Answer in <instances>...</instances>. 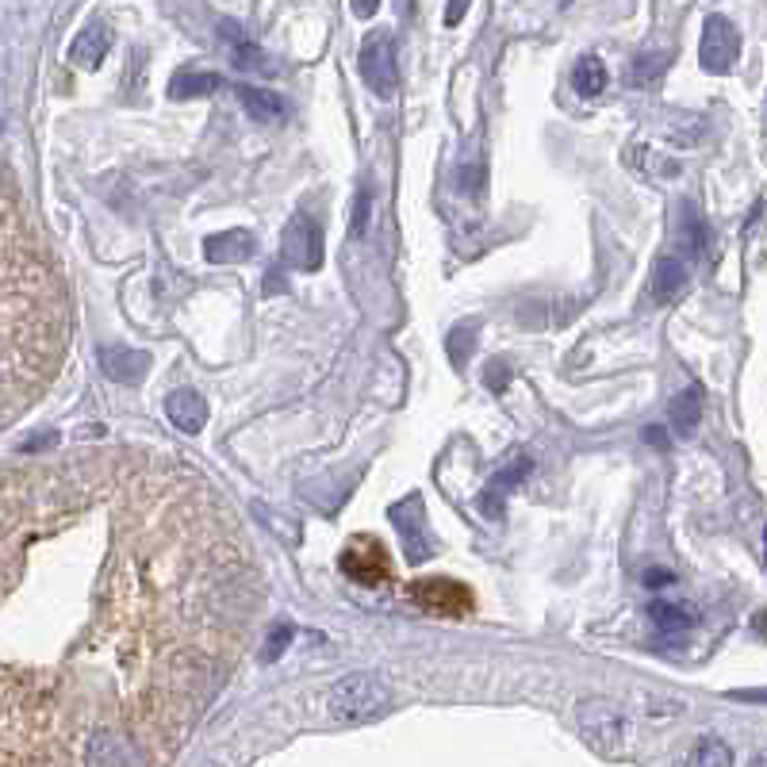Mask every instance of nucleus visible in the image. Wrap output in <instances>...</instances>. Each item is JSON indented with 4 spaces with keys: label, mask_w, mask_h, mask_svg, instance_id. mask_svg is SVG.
<instances>
[{
    "label": "nucleus",
    "mask_w": 767,
    "mask_h": 767,
    "mask_svg": "<svg viewBox=\"0 0 767 767\" xmlns=\"http://www.w3.org/2000/svg\"><path fill=\"white\" fill-rule=\"evenodd\" d=\"M66 346V296L43 242L0 173V426L54 381Z\"/></svg>",
    "instance_id": "1"
},
{
    "label": "nucleus",
    "mask_w": 767,
    "mask_h": 767,
    "mask_svg": "<svg viewBox=\"0 0 767 767\" xmlns=\"http://www.w3.org/2000/svg\"><path fill=\"white\" fill-rule=\"evenodd\" d=\"M392 707V691L376 676H346L327 691V714L342 725L373 722Z\"/></svg>",
    "instance_id": "2"
},
{
    "label": "nucleus",
    "mask_w": 767,
    "mask_h": 767,
    "mask_svg": "<svg viewBox=\"0 0 767 767\" xmlns=\"http://www.w3.org/2000/svg\"><path fill=\"white\" fill-rule=\"evenodd\" d=\"M410 599H415L426 614H438V618H469L472 610H476V595H472L461 579H445V576L415 579V584H410Z\"/></svg>",
    "instance_id": "3"
},
{
    "label": "nucleus",
    "mask_w": 767,
    "mask_h": 767,
    "mask_svg": "<svg viewBox=\"0 0 767 767\" xmlns=\"http://www.w3.org/2000/svg\"><path fill=\"white\" fill-rule=\"evenodd\" d=\"M342 572L361 587L387 584V579H392V561H387L384 541L373 538V533H358V538H350L342 549Z\"/></svg>",
    "instance_id": "4"
},
{
    "label": "nucleus",
    "mask_w": 767,
    "mask_h": 767,
    "mask_svg": "<svg viewBox=\"0 0 767 767\" xmlns=\"http://www.w3.org/2000/svg\"><path fill=\"white\" fill-rule=\"evenodd\" d=\"M358 66L365 84L376 92V97H392L395 92V38L392 31H369L365 43H361Z\"/></svg>",
    "instance_id": "5"
},
{
    "label": "nucleus",
    "mask_w": 767,
    "mask_h": 767,
    "mask_svg": "<svg viewBox=\"0 0 767 767\" xmlns=\"http://www.w3.org/2000/svg\"><path fill=\"white\" fill-rule=\"evenodd\" d=\"M741 58V35L725 15H707L702 23V43H699V61L707 74H730L733 61Z\"/></svg>",
    "instance_id": "6"
},
{
    "label": "nucleus",
    "mask_w": 767,
    "mask_h": 767,
    "mask_svg": "<svg viewBox=\"0 0 767 767\" xmlns=\"http://www.w3.org/2000/svg\"><path fill=\"white\" fill-rule=\"evenodd\" d=\"M387 518H392L395 530H399L407 561H415V564L426 561V556H430V538H426V526H422V499H418V495H407V499L387 510Z\"/></svg>",
    "instance_id": "7"
},
{
    "label": "nucleus",
    "mask_w": 767,
    "mask_h": 767,
    "mask_svg": "<svg viewBox=\"0 0 767 767\" xmlns=\"http://www.w3.org/2000/svg\"><path fill=\"white\" fill-rule=\"evenodd\" d=\"M284 253L296 269H319L323 266V230L315 227V219L296 215L284 230Z\"/></svg>",
    "instance_id": "8"
},
{
    "label": "nucleus",
    "mask_w": 767,
    "mask_h": 767,
    "mask_svg": "<svg viewBox=\"0 0 767 767\" xmlns=\"http://www.w3.org/2000/svg\"><path fill=\"white\" fill-rule=\"evenodd\" d=\"M97 358L100 369L120 384H138L146 376V369H150V353L127 350V346H100Z\"/></svg>",
    "instance_id": "9"
},
{
    "label": "nucleus",
    "mask_w": 767,
    "mask_h": 767,
    "mask_svg": "<svg viewBox=\"0 0 767 767\" xmlns=\"http://www.w3.org/2000/svg\"><path fill=\"white\" fill-rule=\"evenodd\" d=\"M166 418L177 426L181 433H200L207 422V403L200 392L192 387H177V392L166 395Z\"/></svg>",
    "instance_id": "10"
},
{
    "label": "nucleus",
    "mask_w": 767,
    "mask_h": 767,
    "mask_svg": "<svg viewBox=\"0 0 767 767\" xmlns=\"http://www.w3.org/2000/svg\"><path fill=\"white\" fill-rule=\"evenodd\" d=\"M108 50H112V35H108V27L104 23H89V27L74 38V46H69V61H74V66H84V69H97Z\"/></svg>",
    "instance_id": "11"
},
{
    "label": "nucleus",
    "mask_w": 767,
    "mask_h": 767,
    "mask_svg": "<svg viewBox=\"0 0 767 767\" xmlns=\"http://www.w3.org/2000/svg\"><path fill=\"white\" fill-rule=\"evenodd\" d=\"M253 253V235L246 230H223V235L204 238V258L212 266H230V261H246Z\"/></svg>",
    "instance_id": "12"
},
{
    "label": "nucleus",
    "mask_w": 767,
    "mask_h": 767,
    "mask_svg": "<svg viewBox=\"0 0 767 767\" xmlns=\"http://www.w3.org/2000/svg\"><path fill=\"white\" fill-rule=\"evenodd\" d=\"M235 92H238V100H242V108L258 123H281V120H289V104H284L281 92L253 89V84H238Z\"/></svg>",
    "instance_id": "13"
},
{
    "label": "nucleus",
    "mask_w": 767,
    "mask_h": 767,
    "mask_svg": "<svg viewBox=\"0 0 767 767\" xmlns=\"http://www.w3.org/2000/svg\"><path fill=\"white\" fill-rule=\"evenodd\" d=\"M687 266L679 258H661L653 269V296L656 304H676L679 296L687 292Z\"/></svg>",
    "instance_id": "14"
},
{
    "label": "nucleus",
    "mask_w": 767,
    "mask_h": 767,
    "mask_svg": "<svg viewBox=\"0 0 767 767\" xmlns=\"http://www.w3.org/2000/svg\"><path fill=\"white\" fill-rule=\"evenodd\" d=\"M526 472H530V456H518L515 461V469H503V472H495L492 476V484H487V492H484V503H480V507H484V515L487 518H503V507H499V499L503 495L510 492V487H518L526 480Z\"/></svg>",
    "instance_id": "15"
},
{
    "label": "nucleus",
    "mask_w": 767,
    "mask_h": 767,
    "mask_svg": "<svg viewBox=\"0 0 767 767\" xmlns=\"http://www.w3.org/2000/svg\"><path fill=\"white\" fill-rule=\"evenodd\" d=\"M668 418H672V430H676L679 438H691V433L699 430V418H702V387H684V392L672 399Z\"/></svg>",
    "instance_id": "16"
},
{
    "label": "nucleus",
    "mask_w": 767,
    "mask_h": 767,
    "mask_svg": "<svg viewBox=\"0 0 767 767\" xmlns=\"http://www.w3.org/2000/svg\"><path fill=\"white\" fill-rule=\"evenodd\" d=\"M223 84L219 74H200V69H181V74H173V81H169V97L177 100H189V97H207V92H215Z\"/></svg>",
    "instance_id": "17"
},
{
    "label": "nucleus",
    "mask_w": 767,
    "mask_h": 767,
    "mask_svg": "<svg viewBox=\"0 0 767 767\" xmlns=\"http://www.w3.org/2000/svg\"><path fill=\"white\" fill-rule=\"evenodd\" d=\"M572 84H576L579 97H599V92L607 89V66H602V58L584 54V58L576 61V69H572Z\"/></svg>",
    "instance_id": "18"
},
{
    "label": "nucleus",
    "mask_w": 767,
    "mask_h": 767,
    "mask_svg": "<svg viewBox=\"0 0 767 767\" xmlns=\"http://www.w3.org/2000/svg\"><path fill=\"white\" fill-rule=\"evenodd\" d=\"M219 35L227 38L230 46H235V61H238V69H266V58H261V50L250 43V38L242 35V27H238V23L223 20V23H219Z\"/></svg>",
    "instance_id": "19"
},
{
    "label": "nucleus",
    "mask_w": 767,
    "mask_h": 767,
    "mask_svg": "<svg viewBox=\"0 0 767 767\" xmlns=\"http://www.w3.org/2000/svg\"><path fill=\"white\" fill-rule=\"evenodd\" d=\"M648 618L661 633H684L695 625V610L687 607H676V602H653L648 607Z\"/></svg>",
    "instance_id": "20"
},
{
    "label": "nucleus",
    "mask_w": 767,
    "mask_h": 767,
    "mask_svg": "<svg viewBox=\"0 0 767 767\" xmlns=\"http://www.w3.org/2000/svg\"><path fill=\"white\" fill-rule=\"evenodd\" d=\"M691 764H699V767H730L733 753H730V745H722L718 737H702L699 745H695V753H691Z\"/></svg>",
    "instance_id": "21"
},
{
    "label": "nucleus",
    "mask_w": 767,
    "mask_h": 767,
    "mask_svg": "<svg viewBox=\"0 0 767 767\" xmlns=\"http://www.w3.org/2000/svg\"><path fill=\"white\" fill-rule=\"evenodd\" d=\"M664 66H668V54H641V58L630 66V84L656 81V77L664 74Z\"/></svg>",
    "instance_id": "22"
},
{
    "label": "nucleus",
    "mask_w": 767,
    "mask_h": 767,
    "mask_svg": "<svg viewBox=\"0 0 767 767\" xmlns=\"http://www.w3.org/2000/svg\"><path fill=\"white\" fill-rule=\"evenodd\" d=\"M472 330H476V327H456V330H449V361H453L456 369H464V365H469Z\"/></svg>",
    "instance_id": "23"
},
{
    "label": "nucleus",
    "mask_w": 767,
    "mask_h": 767,
    "mask_svg": "<svg viewBox=\"0 0 767 767\" xmlns=\"http://www.w3.org/2000/svg\"><path fill=\"white\" fill-rule=\"evenodd\" d=\"M292 638H296V630H292L289 622H277L273 633H269V641H266V645H269L266 648V661H277V656H281L284 648L292 645Z\"/></svg>",
    "instance_id": "24"
},
{
    "label": "nucleus",
    "mask_w": 767,
    "mask_h": 767,
    "mask_svg": "<svg viewBox=\"0 0 767 767\" xmlns=\"http://www.w3.org/2000/svg\"><path fill=\"white\" fill-rule=\"evenodd\" d=\"M684 235H687V238H691V242H695V250H702V246L710 242V230L702 227V219H699V215H691V212H687Z\"/></svg>",
    "instance_id": "25"
},
{
    "label": "nucleus",
    "mask_w": 767,
    "mask_h": 767,
    "mask_svg": "<svg viewBox=\"0 0 767 767\" xmlns=\"http://www.w3.org/2000/svg\"><path fill=\"white\" fill-rule=\"evenodd\" d=\"M54 445H58V433H54V430H46V433H38V438L23 441V445H20V453H43V449H54Z\"/></svg>",
    "instance_id": "26"
},
{
    "label": "nucleus",
    "mask_w": 767,
    "mask_h": 767,
    "mask_svg": "<svg viewBox=\"0 0 767 767\" xmlns=\"http://www.w3.org/2000/svg\"><path fill=\"white\" fill-rule=\"evenodd\" d=\"M641 579H645V587H653V591H656V587H668V584H676V572H668V568H648V572H645V576H641Z\"/></svg>",
    "instance_id": "27"
},
{
    "label": "nucleus",
    "mask_w": 767,
    "mask_h": 767,
    "mask_svg": "<svg viewBox=\"0 0 767 767\" xmlns=\"http://www.w3.org/2000/svg\"><path fill=\"white\" fill-rule=\"evenodd\" d=\"M369 223V192H361V204L353 207V235H365Z\"/></svg>",
    "instance_id": "28"
},
{
    "label": "nucleus",
    "mask_w": 767,
    "mask_h": 767,
    "mask_svg": "<svg viewBox=\"0 0 767 767\" xmlns=\"http://www.w3.org/2000/svg\"><path fill=\"white\" fill-rule=\"evenodd\" d=\"M464 12H469V0H449V8H445V23H449V27H456V23L464 20Z\"/></svg>",
    "instance_id": "29"
},
{
    "label": "nucleus",
    "mask_w": 767,
    "mask_h": 767,
    "mask_svg": "<svg viewBox=\"0 0 767 767\" xmlns=\"http://www.w3.org/2000/svg\"><path fill=\"white\" fill-rule=\"evenodd\" d=\"M350 8H353V15H358V20H369V15H376L381 0H350Z\"/></svg>",
    "instance_id": "30"
},
{
    "label": "nucleus",
    "mask_w": 767,
    "mask_h": 767,
    "mask_svg": "<svg viewBox=\"0 0 767 767\" xmlns=\"http://www.w3.org/2000/svg\"><path fill=\"white\" fill-rule=\"evenodd\" d=\"M645 441H648V445H656V449H664V445H668V433H664V426H645Z\"/></svg>",
    "instance_id": "31"
},
{
    "label": "nucleus",
    "mask_w": 767,
    "mask_h": 767,
    "mask_svg": "<svg viewBox=\"0 0 767 767\" xmlns=\"http://www.w3.org/2000/svg\"><path fill=\"white\" fill-rule=\"evenodd\" d=\"M487 384H492L495 392H503V361H492V369H487Z\"/></svg>",
    "instance_id": "32"
},
{
    "label": "nucleus",
    "mask_w": 767,
    "mask_h": 767,
    "mask_svg": "<svg viewBox=\"0 0 767 767\" xmlns=\"http://www.w3.org/2000/svg\"><path fill=\"white\" fill-rule=\"evenodd\" d=\"M733 699H748V702H767V691H733Z\"/></svg>",
    "instance_id": "33"
},
{
    "label": "nucleus",
    "mask_w": 767,
    "mask_h": 767,
    "mask_svg": "<svg viewBox=\"0 0 767 767\" xmlns=\"http://www.w3.org/2000/svg\"><path fill=\"white\" fill-rule=\"evenodd\" d=\"M756 633H760V638H767V610H760V614H756Z\"/></svg>",
    "instance_id": "34"
},
{
    "label": "nucleus",
    "mask_w": 767,
    "mask_h": 767,
    "mask_svg": "<svg viewBox=\"0 0 767 767\" xmlns=\"http://www.w3.org/2000/svg\"><path fill=\"white\" fill-rule=\"evenodd\" d=\"M764 561H767V530H764Z\"/></svg>",
    "instance_id": "35"
}]
</instances>
